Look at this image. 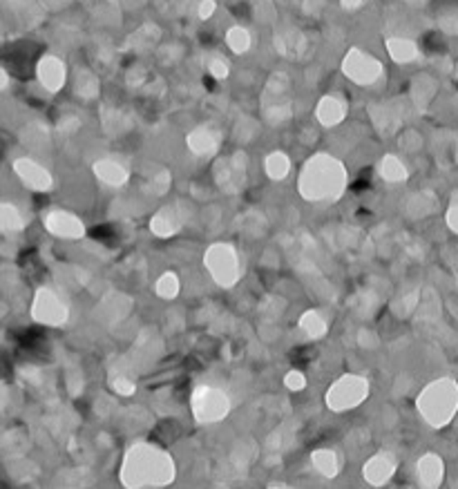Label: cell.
<instances>
[{
	"label": "cell",
	"mask_w": 458,
	"mask_h": 489,
	"mask_svg": "<svg viewBox=\"0 0 458 489\" xmlns=\"http://www.w3.org/2000/svg\"><path fill=\"white\" fill-rule=\"evenodd\" d=\"M206 269L219 286H233L240 277V259L235 248L228 244H215L206 253Z\"/></svg>",
	"instance_id": "4"
},
{
	"label": "cell",
	"mask_w": 458,
	"mask_h": 489,
	"mask_svg": "<svg viewBox=\"0 0 458 489\" xmlns=\"http://www.w3.org/2000/svg\"><path fill=\"white\" fill-rule=\"evenodd\" d=\"M32 315L40 324L56 326V324H63L67 320V306L61 302V298H58L54 291L40 288L34 298V304H32Z\"/></svg>",
	"instance_id": "7"
},
{
	"label": "cell",
	"mask_w": 458,
	"mask_h": 489,
	"mask_svg": "<svg viewBox=\"0 0 458 489\" xmlns=\"http://www.w3.org/2000/svg\"><path fill=\"white\" fill-rule=\"evenodd\" d=\"M246 154L235 152L230 157H221L213 166V179L224 192H238L246 181Z\"/></svg>",
	"instance_id": "6"
},
{
	"label": "cell",
	"mask_w": 458,
	"mask_h": 489,
	"mask_svg": "<svg viewBox=\"0 0 458 489\" xmlns=\"http://www.w3.org/2000/svg\"><path fill=\"white\" fill-rule=\"evenodd\" d=\"M275 47L279 50L282 56L295 58V56H300L304 50V38L300 34H279L275 38Z\"/></svg>",
	"instance_id": "24"
},
{
	"label": "cell",
	"mask_w": 458,
	"mask_h": 489,
	"mask_svg": "<svg viewBox=\"0 0 458 489\" xmlns=\"http://www.w3.org/2000/svg\"><path fill=\"white\" fill-rule=\"evenodd\" d=\"M0 87H3V92H7V87H9V72L7 69H0Z\"/></svg>",
	"instance_id": "34"
},
{
	"label": "cell",
	"mask_w": 458,
	"mask_h": 489,
	"mask_svg": "<svg viewBox=\"0 0 458 489\" xmlns=\"http://www.w3.org/2000/svg\"><path fill=\"white\" fill-rule=\"evenodd\" d=\"M13 172H16L18 179L32 190H50L52 188V174L34 159H16L13 161Z\"/></svg>",
	"instance_id": "13"
},
{
	"label": "cell",
	"mask_w": 458,
	"mask_h": 489,
	"mask_svg": "<svg viewBox=\"0 0 458 489\" xmlns=\"http://www.w3.org/2000/svg\"><path fill=\"white\" fill-rule=\"evenodd\" d=\"M226 43H228V47H230L233 54H246L250 50V36H248L246 29H242V27L228 29Z\"/></svg>",
	"instance_id": "27"
},
{
	"label": "cell",
	"mask_w": 458,
	"mask_h": 489,
	"mask_svg": "<svg viewBox=\"0 0 458 489\" xmlns=\"http://www.w3.org/2000/svg\"><path fill=\"white\" fill-rule=\"evenodd\" d=\"M438 92V83L432 74H416L409 81V103L418 110H427Z\"/></svg>",
	"instance_id": "16"
},
{
	"label": "cell",
	"mask_w": 458,
	"mask_h": 489,
	"mask_svg": "<svg viewBox=\"0 0 458 489\" xmlns=\"http://www.w3.org/2000/svg\"><path fill=\"white\" fill-rule=\"evenodd\" d=\"M262 114L264 121L279 128L291 121L293 116V83L286 72H273L264 83L262 92Z\"/></svg>",
	"instance_id": "2"
},
{
	"label": "cell",
	"mask_w": 458,
	"mask_h": 489,
	"mask_svg": "<svg viewBox=\"0 0 458 489\" xmlns=\"http://www.w3.org/2000/svg\"><path fill=\"white\" fill-rule=\"evenodd\" d=\"M101 123L103 130L112 137H121L132 128V118L123 108H114V106H103L101 108Z\"/></svg>",
	"instance_id": "19"
},
{
	"label": "cell",
	"mask_w": 458,
	"mask_h": 489,
	"mask_svg": "<svg viewBox=\"0 0 458 489\" xmlns=\"http://www.w3.org/2000/svg\"><path fill=\"white\" fill-rule=\"evenodd\" d=\"M186 221L184 215V203H172L166 206V208H161L155 217H152V232L157 237H172L174 232H179L181 226Z\"/></svg>",
	"instance_id": "15"
},
{
	"label": "cell",
	"mask_w": 458,
	"mask_h": 489,
	"mask_svg": "<svg viewBox=\"0 0 458 489\" xmlns=\"http://www.w3.org/2000/svg\"><path fill=\"white\" fill-rule=\"evenodd\" d=\"M36 77H38V83L43 85V90H48L50 94H58L67 83V67L63 65L61 58L48 54L38 61Z\"/></svg>",
	"instance_id": "9"
},
{
	"label": "cell",
	"mask_w": 458,
	"mask_h": 489,
	"mask_svg": "<svg viewBox=\"0 0 458 489\" xmlns=\"http://www.w3.org/2000/svg\"><path fill=\"white\" fill-rule=\"evenodd\" d=\"M45 228L61 240H81L85 235L83 221L67 210H52L45 215Z\"/></svg>",
	"instance_id": "10"
},
{
	"label": "cell",
	"mask_w": 458,
	"mask_h": 489,
	"mask_svg": "<svg viewBox=\"0 0 458 489\" xmlns=\"http://www.w3.org/2000/svg\"><path fill=\"white\" fill-rule=\"evenodd\" d=\"M345 116H347V103L342 96L324 94L315 103V118L322 128H335L345 121Z\"/></svg>",
	"instance_id": "14"
},
{
	"label": "cell",
	"mask_w": 458,
	"mask_h": 489,
	"mask_svg": "<svg viewBox=\"0 0 458 489\" xmlns=\"http://www.w3.org/2000/svg\"><path fill=\"white\" fill-rule=\"evenodd\" d=\"M378 170H380V176H382V179L389 181V184H401V181L407 179V174H409V170H407L405 163H403L401 159H398V157H393V154L382 157Z\"/></svg>",
	"instance_id": "22"
},
{
	"label": "cell",
	"mask_w": 458,
	"mask_h": 489,
	"mask_svg": "<svg viewBox=\"0 0 458 489\" xmlns=\"http://www.w3.org/2000/svg\"><path fill=\"white\" fill-rule=\"evenodd\" d=\"M186 141H188L190 152H195L197 157H211L217 152V147L221 143V135H219V130L211 125H199L190 132Z\"/></svg>",
	"instance_id": "17"
},
{
	"label": "cell",
	"mask_w": 458,
	"mask_h": 489,
	"mask_svg": "<svg viewBox=\"0 0 458 489\" xmlns=\"http://www.w3.org/2000/svg\"><path fill=\"white\" fill-rule=\"evenodd\" d=\"M94 174L99 176L103 184L114 186V188L125 186L128 179H130L128 168L123 166L121 161H116V159H99L94 163Z\"/></svg>",
	"instance_id": "18"
},
{
	"label": "cell",
	"mask_w": 458,
	"mask_h": 489,
	"mask_svg": "<svg viewBox=\"0 0 458 489\" xmlns=\"http://www.w3.org/2000/svg\"><path fill=\"white\" fill-rule=\"evenodd\" d=\"M456 409H458V387L452 380H438L420 395L423 416L434 427L447 425Z\"/></svg>",
	"instance_id": "3"
},
{
	"label": "cell",
	"mask_w": 458,
	"mask_h": 489,
	"mask_svg": "<svg viewBox=\"0 0 458 489\" xmlns=\"http://www.w3.org/2000/svg\"><path fill=\"white\" fill-rule=\"evenodd\" d=\"M300 326L308 337H320V335L327 333V322H324V317L318 313V310H306V313L300 317Z\"/></svg>",
	"instance_id": "25"
},
{
	"label": "cell",
	"mask_w": 458,
	"mask_h": 489,
	"mask_svg": "<svg viewBox=\"0 0 458 489\" xmlns=\"http://www.w3.org/2000/svg\"><path fill=\"white\" fill-rule=\"evenodd\" d=\"M387 52L389 56L393 58L396 63H411V61H416L418 58V47H416V43H411L407 38H389L387 40Z\"/></svg>",
	"instance_id": "21"
},
{
	"label": "cell",
	"mask_w": 458,
	"mask_h": 489,
	"mask_svg": "<svg viewBox=\"0 0 458 489\" xmlns=\"http://www.w3.org/2000/svg\"><path fill=\"white\" fill-rule=\"evenodd\" d=\"M382 72H385V67H382V63L378 61V58H374L369 52H362V50H351L345 61H342V74L356 85H362V87H369V85H376L382 77Z\"/></svg>",
	"instance_id": "5"
},
{
	"label": "cell",
	"mask_w": 458,
	"mask_h": 489,
	"mask_svg": "<svg viewBox=\"0 0 458 489\" xmlns=\"http://www.w3.org/2000/svg\"><path fill=\"white\" fill-rule=\"evenodd\" d=\"M369 114H372V121L376 125V130H380L382 135H393V132L403 125V108L401 103H374L372 108H369Z\"/></svg>",
	"instance_id": "11"
},
{
	"label": "cell",
	"mask_w": 458,
	"mask_h": 489,
	"mask_svg": "<svg viewBox=\"0 0 458 489\" xmlns=\"http://www.w3.org/2000/svg\"><path fill=\"white\" fill-rule=\"evenodd\" d=\"M168 186H170V174L166 172V170H157L150 179L145 181V190L147 192H152V195H164V192L168 190Z\"/></svg>",
	"instance_id": "29"
},
{
	"label": "cell",
	"mask_w": 458,
	"mask_h": 489,
	"mask_svg": "<svg viewBox=\"0 0 458 489\" xmlns=\"http://www.w3.org/2000/svg\"><path fill=\"white\" fill-rule=\"evenodd\" d=\"M0 226H3L5 232H16L23 228V217L16 206H11V203L0 206Z\"/></svg>",
	"instance_id": "26"
},
{
	"label": "cell",
	"mask_w": 458,
	"mask_h": 489,
	"mask_svg": "<svg viewBox=\"0 0 458 489\" xmlns=\"http://www.w3.org/2000/svg\"><path fill=\"white\" fill-rule=\"evenodd\" d=\"M72 87L74 94L81 96L83 101H92L101 92V81L90 67H79L72 77Z\"/></svg>",
	"instance_id": "20"
},
{
	"label": "cell",
	"mask_w": 458,
	"mask_h": 489,
	"mask_svg": "<svg viewBox=\"0 0 458 489\" xmlns=\"http://www.w3.org/2000/svg\"><path fill=\"white\" fill-rule=\"evenodd\" d=\"M367 395V382L356 376H347L337 380L329 391V407L331 409H349L362 403Z\"/></svg>",
	"instance_id": "8"
},
{
	"label": "cell",
	"mask_w": 458,
	"mask_h": 489,
	"mask_svg": "<svg viewBox=\"0 0 458 489\" xmlns=\"http://www.w3.org/2000/svg\"><path fill=\"white\" fill-rule=\"evenodd\" d=\"M286 387H291V389H302V387H304V376L298 373V371L289 373V376H286Z\"/></svg>",
	"instance_id": "32"
},
{
	"label": "cell",
	"mask_w": 458,
	"mask_h": 489,
	"mask_svg": "<svg viewBox=\"0 0 458 489\" xmlns=\"http://www.w3.org/2000/svg\"><path fill=\"white\" fill-rule=\"evenodd\" d=\"M264 170L273 181H282L291 170V159L286 152H271L264 159Z\"/></svg>",
	"instance_id": "23"
},
{
	"label": "cell",
	"mask_w": 458,
	"mask_h": 489,
	"mask_svg": "<svg viewBox=\"0 0 458 489\" xmlns=\"http://www.w3.org/2000/svg\"><path fill=\"white\" fill-rule=\"evenodd\" d=\"M300 192L306 201H331L342 195L347 186V170L331 154H315L300 172Z\"/></svg>",
	"instance_id": "1"
},
{
	"label": "cell",
	"mask_w": 458,
	"mask_h": 489,
	"mask_svg": "<svg viewBox=\"0 0 458 489\" xmlns=\"http://www.w3.org/2000/svg\"><path fill=\"white\" fill-rule=\"evenodd\" d=\"M206 69H208V74L211 77H215L217 81H224V79H228V74H230V65H228V61L226 58H221V56H213L211 61H208V65H206Z\"/></svg>",
	"instance_id": "30"
},
{
	"label": "cell",
	"mask_w": 458,
	"mask_h": 489,
	"mask_svg": "<svg viewBox=\"0 0 458 489\" xmlns=\"http://www.w3.org/2000/svg\"><path fill=\"white\" fill-rule=\"evenodd\" d=\"M181 284H179V277L174 273H164L157 279V295L164 300H172L177 298V293H179Z\"/></svg>",
	"instance_id": "28"
},
{
	"label": "cell",
	"mask_w": 458,
	"mask_h": 489,
	"mask_svg": "<svg viewBox=\"0 0 458 489\" xmlns=\"http://www.w3.org/2000/svg\"><path fill=\"white\" fill-rule=\"evenodd\" d=\"M447 226H449L454 232H458V203H454L452 208L447 210Z\"/></svg>",
	"instance_id": "33"
},
{
	"label": "cell",
	"mask_w": 458,
	"mask_h": 489,
	"mask_svg": "<svg viewBox=\"0 0 458 489\" xmlns=\"http://www.w3.org/2000/svg\"><path fill=\"white\" fill-rule=\"evenodd\" d=\"M226 409H228V403L219 391L201 389L199 393H195V416H199L201 422L221 420Z\"/></svg>",
	"instance_id": "12"
},
{
	"label": "cell",
	"mask_w": 458,
	"mask_h": 489,
	"mask_svg": "<svg viewBox=\"0 0 458 489\" xmlns=\"http://www.w3.org/2000/svg\"><path fill=\"white\" fill-rule=\"evenodd\" d=\"M79 125H81V121H79L77 116H65V118H61V121H58L56 130L63 132V135H69V132H77Z\"/></svg>",
	"instance_id": "31"
}]
</instances>
